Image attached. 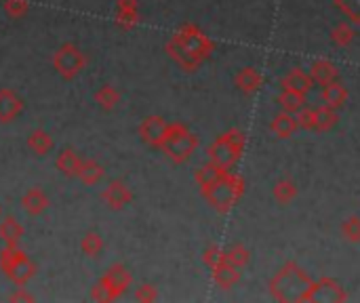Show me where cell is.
<instances>
[{
    "label": "cell",
    "mask_w": 360,
    "mask_h": 303,
    "mask_svg": "<svg viewBox=\"0 0 360 303\" xmlns=\"http://www.w3.org/2000/svg\"><path fill=\"white\" fill-rule=\"evenodd\" d=\"M316 293L318 280H312L295 261H287L270 280V295L283 303L316 301Z\"/></svg>",
    "instance_id": "1"
},
{
    "label": "cell",
    "mask_w": 360,
    "mask_h": 303,
    "mask_svg": "<svg viewBox=\"0 0 360 303\" xmlns=\"http://www.w3.org/2000/svg\"><path fill=\"white\" fill-rule=\"evenodd\" d=\"M244 194V179L238 173L226 171L217 181L207 187H201V196L209 202L211 209L226 215Z\"/></svg>",
    "instance_id": "2"
},
{
    "label": "cell",
    "mask_w": 360,
    "mask_h": 303,
    "mask_svg": "<svg viewBox=\"0 0 360 303\" xmlns=\"http://www.w3.org/2000/svg\"><path fill=\"white\" fill-rule=\"evenodd\" d=\"M246 146V135L240 129H230L224 135H219L217 140L207 148V158L217 164L219 169L232 171L234 164L240 160Z\"/></svg>",
    "instance_id": "3"
},
{
    "label": "cell",
    "mask_w": 360,
    "mask_h": 303,
    "mask_svg": "<svg viewBox=\"0 0 360 303\" xmlns=\"http://www.w3.org/2000/svg\"><path fill=\"white\" fill-rule=\"evenodd\" d=\"M198 148V137L194 135L185 124L181 122H169V133L167 140L160 146L164 156L171 158L175 164H183L190 160V156Z\"/></svg>",
    "instance_id": "4"
},
{
    "label": "cell",
    "mask_w": 360,
    "mask_h": 303,
    "mask_svg": "<svg viewBox=\"0 0 360 303\" xmlns=\"http://www.w3.org/2000/svg\"><path fill=\"white\" fill-rule=\"evenodd\" d=\"M0 269L7 274V278L15 282L17 287L27 285L36 274V263L27 257L19 246L7 244L3 251H0Z\"/></svg>",
    "instance_id": "5"
},
{
    "label": "cell",
    "mask_w": 360,
    "mask_h": 303,
    "mask_svg": "<svg viewBox=\"0 0 360 303\" xmlns=\"http://www.w3.org/2000/svg\"><path fill=\"white\" fill-rule=\"evenodd\" d=\"M171 38L190 55V57H194L201 64H205L211 57V53L215 51L213 40L201 30L198 25H194V23H183Z\"/></svg>",
    "instance_id": "6"
},
{
    "label": "cell",
    "mask_w": 360,
    "mask_h": 303,
    "mask_svg": "<svg viewBox=\"0 0 360 303\" xmlns=\"http://www.w3.org/2000/svg\"><path fill=\"white\" fill-rule=\"evenodd\" d=\"M53 68L60 72L62 78L66 80H72L76 78L82 70H85L87 66V57H85V53H82L76 44L68 42L64 47H60L57 51H55L53 55Z\"/></svg>",
    "instance_id": "7"
},
{
    "label": "cell",
    "mask_w": 360,
    "mask_h": 303,
    "mask_svg": "<svg viewBox=\"0 0 360 303\" xmlns=\"http://www.w3.org/2000/svg\"><path fill=\"white\" fill-rule=\"evenodd\" d=\"M140 137L142 142L152 146V148H158L164 144V140H167V133H169V122L164 120L162 116H148L142 124H140Z\"/></svg>",
    "instance_id": "8"
},
{
    "label": "cell",
    "mask_w": 360,
    "mask_h": 303,
    "mask_svg": "<svg viewBox=\"0 0 360 303\" xmlns=\"http://www.w3.org/2000/svg\"><path fill=\"white\" fill-rule=\"evenodd\" d=\"M101 200L112 209V211H120L125 209L131 200H133V192L127 187L125 181L120 179H114V181H110L103 192H101Z\"/></svg>",
    "instance_id": "9"
},
{
    "label": "cell",
    "mask_w": 360,
    "mask_h": 303,
    "mask_svg": "<svg viewBox=\"0 0 360 303\" xmlns=\"http://www.w3.org/2000/svg\"><path fill=\"white\" fill-rule=\"evenodd\" d=\"M101 280L107 285V289L112 291V295H114V299L116 297H120L129 287H131V282H133V278H131V274L127 272V267L125 265H112L110 267L103 276H101Z\"/></svg>",
    "instance_id": "10"
},
{
    "label": "cell",
    "mask_w": 360,
    "mask_h": 303,
    "mask_svg": "<svg viewBox=\"0 0 360 303\" xmlns=\"http://www.w3.org/2000/svg\"><path fill=\"white\" fill-rule=\"evenodd\" d=\"M312 85H314V80L310 78V74L306 70H301V68H293L281 78L283 89L295 91V93H301V95H308L312 91Z\"/></svg>",
    "instance_id": "11"
},
{
    "label": "cell",
    "mask_w": 360,
    "mask_h": 303,
    "mask_svg": "<svg viewBox=\"0 0 360 303\" xmlns=\"http://www.w3.org/2000/svg\"><path fill=\"white\" fill-rule=\"evenodd\" d=\"M23 109L21 97L13 89H0V122L15 120Z\"/></svg>",
    "instance_id": "12"
},
{
    "label": "cell",
    "mask_w": 360,
    "mask_h": 303,
    "mask_svg": "<svg viewBox=\"0 0 360 303\" xmlns=\"http://www.w3.org/2000/svg\"><path fill=\"white\" fill-rule=\"evenodd\" d=\"M51 200L47 196V192L42 187H30L25 192V194L21 196V207L27 215H32V217H38L42 215L47 209H49Z\"/></svg>",
    "instance_id": "13"
},
{
    "label": "cell",
    "mask_w": 360,
    "mask_h": 303,
    "mask_svg": "<svg viewBox=\"0 0 360 303\" xmlns=\"http://www.w3.org/2000/svg\"><path fill=\"white\" fill-rule=\"evenodd\" d=\"M234 82H236V87H238L244 95H253V93H257L259 87L263 85V76H261L255 68L246 66V68L238 70Z\"/></svg>",
    "instance_id": "14"
},
{
    "label": "cell",
    "mask_w": 360,
    "mask_h": 303,
    "mask_svg": "<svg viewBox=\"0 0 360 303\" xmlns=\"http://www.w3.org/2000/svg\"><path fill=\"white\" fill-rule=\"evenodd\" d=\"M310 78L316 82V85H329V82H335V80H339V70H337V66L335 64H331L329 60H316V62H312V66H310Z\"/></svg>",
    "instance_id": "15"
},
{
    "label": "cell",
    "mask_w": 360,
    "mask_h": 303,
    "mask_svg": "<svg viewBox=\"0 0 360 303\" xmlns=\"http://www.w3.org/2000/svg\"><path fill=\"white\" fill-rule=\"evenodd\" d=\"M211 276H213V282L219 287V289H224V291H230L238 285L240 280V272L238 267H234L232 263H221L217 267L211 269Z\"/></svg>",
    "instance_id": "16"
},
{
    "label": "cell",
    "mask_w": 360,
    "mask_h": 303,
    "mask_svg": "<svg viewBox=\"0 0 360 303\" xmlns=\"http://www.w3.org/2000/svg\"><path fill=\"white\" fill-rule=\"evenodd\" d=\"M348 97H350V93H348V89L342 85L339 80L329 82V85H322L320 99H322V103H326L329 107H333V109L344 107L346 101H348Z\"/></svg>",
    "instance_id": "17"
},
{
    "label": "cell",
    "mask_w": 360,
    "mask_h": 303,
    "mask_svg": "<svg viewBox=\"0 0 360 303\" xmlns=\"http://www.w3.org/2000/svg\"><path fill=\"white\" fill-rule=\"evenodd\" d=\"M80 164H82V158H80L74 150H70V148L62 150L60 156H57V160H55V167H57V171H60L64 177H68V179L78 177Z\"/></svg>",
    "instance_id": "18"
},
{
    "label": "cell",
    "mask_w": 360,
    "mask_h": 303,
    "mask_svg": "<svg viewBox=\"0 0 360 303\" xmlns=\"http://www.w3.org/2000/svg\"><path fill=\"white\" fill-rule=\"evenodd\" d=\"M297 129H299V127H297L295 114H289V112H285V109H283L281 114H276V116L272 118V122H270L272 135L281 137V140H289L291 135H295Z\"/></svg>",
    "instance_id": "19"
},
{
    "label": "cell",
    "mask_w": 360,
    "mask_h": 303,
    "mask_svg": "<svg viewBox=\"0 0 360 303\" xmlns=\"http://www.w3.org/2000/svg\"><path fill=\"white\" fill-rule=\"evenodd\" d=\"M337 122H339L337 109L329 107L326 103H320V105L314 107V131H318V133L331 131Z\"/></svg>",
    "instance_id": "20"
},
{
    "label": "cell",
    "mask_w": 360,
    "mask_h": 303,
    "mask_svg": "<svg viewBox=\"0 0 360 303\" xmlns=\"http://www.w3.org/2000/svg\"><path fill=\"white\" fill-rule=\"evenodd\" d=\"M164 49H167V53H169V57L181 68V70H185V72H196L203 64L201 62H196L194 57H190V55L173 40V38H169V42L164 44Z\"/></svg>",
    "instance_id": "21"
},
{
    "label": "cell",
    "mask_w": 360,
    "mask_h": 303,
    "mask_svg": "<svg viewBox=\"0 0 360 303\" xmlns=\"http://www.w3.org/2000/svg\"><path fill=\"white\" fill-rule=\"evenodd\" d=\"M25 234V228L17 222L15 217H5L3 222H0V238L5 240V244H11V246H17L19 240L23 238Z\"/></svg>",
    "instance_id": "22"
},
{
    "label": "cell",
    "mask_w": 360,
    "mask_h": 303,
    "mask_svg": "<svg viewBox=\"0 0 360 303\" xmlns=\"http://www.w3.org/2000/svg\"><path fill=\"white\" fill-rule=\"evenodd\" d=\"M27 148L36 156H47L53 150V137L44 129H34L27 135Z\"/></svg>",
    "instance_id": "23"
},
{
    "label": "cell",
    "mask_w": 360,
    "mask_h": 303,
    "mask_svg": "<svg viewBox=\"0 0 360 303\" xmlns=\"http://www.w3.org/2000/svg\"><path fill=\"white\" fill-rule=\"evenodd\" d=\"M103 177V167L93 160V158H87V160H82L80 164V171H78V179L85 183V185H97Z\"/></svg>",
    "instance_id": "24"
},
{
    "label": "cell",
    "mask_w": 360,
    "mask_h": 303,
    "mask_svg": "<svg viewBox=\"0 0 360 303\" xmlns=\"http://www.w3.org/2000/svg\"><path fill=\"white\" fill-rule=\"evenodd\" d=\"M95 103L105 109V112H112V109L120 103V93L112 85H103L101 89L95 91Z\"/></svg>",
    "instance_id": "25"
},
{
    "label": "cell",
    "mask_w": 360,
    "mask_h": 303,
    "mask_svg": "<svg viewBox=\"0 0 360 303\" xmlns=\"http://www.w3.org/2000/svg\"><path fill=\"white\" fill-rule=\"evenodd\" d=\"M354 27H352V23L346 19V21H339L337 25H333V30H331V40H333V44L335 47H339V49H346V47H350L352 42H354Z\"/></svg>",
    "instance_id": "26"
},
{
    "label": "cell",
    "mask_w": 360,
    "mask_h": 303,
    "mask_svg": "<svg viewBox=\"0 0 360 303\" xmlns=\"http://www.w3.org/2000/svg\"><path fill=\"white\" fill-rule=\"evenodd\" d=\"M295 196H297V185H295V181L291 177H283V179L276 181V185H274V198L279 200L281 205L293 202Z\"/></svg>",
    "instance_id": "27"
},
{
    "label": "cell",
    "mask_w": 360,
    "mask_h": 303,
    "mask_svg": "<svg viewBox=\"0 0 360 303\" xmlns=\"http://www.w3.org/2000/svg\"><path fill=\"white\" fill-rule=\"evenodd\" d=\"M224 173H226L224 169H219L217 164H213V162L209 160L207 164H203V167L196 169V173H194V181L198 183V187H207V185H211L213 181H217Z\"/></svg>",
    "instance_id": "28"
},
{
    "label": "cell",
    "mask_w": 360,
    "mask_h": 303,
    "mask_svg": "<svg viewBox=\"0 0 360 303\" xmlns=\"http://www.w3.org/2000/svg\"><path fill=\"white\" fill-rule=\"evenodd\" d=\"M320 293H326L331 301H348V293L339 287L337 280L329 278V276L318 278V293H316V299H318Z\"/></svg>",
    "instance_id": "29"
},
{
    "label": "cell",
    "mask_w": 360,
    "mask_h": 303,
    "mask_svg": "<svg viewBox=\"0 0 360 303\" xmlns=\"http://www.w3.org/2000/svg\"><path fill=\"white\" fill-rule=\"evenodd\" d=\"M279 103H281V107L285 109V112H289V114H297L299 109H301L303 105H306V95L283 89V93L279 95Z\"/></svg>",
    "instance_id": "30"
},
{
    "label": "cell",
    "mask_w": 360,
    "mask_h": 303,
    "mask_svg": "<svg viewBox=\"0 0 360 303\" xmlns=\"http://www.w3.org/2000/svg\"><path fill=\"white\" fill-rule=\"evenodd\" d=\"M80 249L87 257H99V253L103 251V238L97 232H87L80 240Z\"/></svg>",
    "instance_id": "31"
},
{
    "label": "cell",
    "mask_w": 360,
    "mask_h": 303,
    "mask_svg": "<svg viewBox=\"0 0 360 303\" xmlns=\"http://www.w3.org/2000/svg\"><path fill=\"white\" fill-rule=\"evenodd\" d=\"M226 259H228V263H232L234 267L240 269V267L248 265V261H251V251H248L244 244L236 242L226 251Z\"/></svg>",
    "instance_id": "32"
},
{
    "label": "cell",
    "mask_w": 360,
    "mask_h": 303,
    "mask_svg": "<svg viewBox=\"0 0 360 303\" xmlns=\"http://www.w3.org/2000/svg\"><path fill=\"white\" fill-rule=\"evenodd\" d=\"M333 5L352 25H360V0H333Z\"/></svg>",
    "instance_id": "33"
},
{
    "label": "cell",
    "mask_w": 360,
    "mask_h": 303,
    "mask_svg": "<svg viewBox=\"0 0 360 303\" xmlns=\"http://www.w3.org/2000/svg\"><path fill=\"white\" fill-rule=\"evenodd\" d=\"M226 261H228L226 259V251L221 249V246H217V244H209L205 249V253H203V263L209 269H213V267H217L221 263H226Z\"/></svg>",
    "instance_id": "34"
},
{
    "label": "cell",
    "mask_w": 360,
    "mask_h": 303,
    "mask_svg": "<svg viewBox=\"0 0 360 303\" xmlns=\"http://www.w3.org/2000/svg\"><path fill=\"white\" fill-rule=\"evenodd\" d=\"M342 236L348 242H360V217L358 215H350L344 219L342 224Z\"/></svg>",
    "instance_id": "35"
},
{
    "label": "cell",
    "mask_w": 360,
    "mask_h": 303,
    "mask_svg": "<svg viewBox=\"0 0 360 303\" xmlns=\"http://www.w3.org/2000/svg\"><path fill=\"white\" fill-rule=\"evenodd\" d=\"M3 7H5V13L9 17L19 19L27 13V9H30V3H27V0H5Z\"/></svg>",
    "instance_id": "36"
},
{
    "label": "cell",
    "mask_w": 360,
    "mask_h": 303,
    "mask_svg": "<svg viewBox=\"0 0 360 303\" xmlns=\"http://www.w3.org/2000/svg\"><path fill=\"white\" fill-rule=\"evenodd\" d=\"M295 120H297V127H299V129H303V131H314V109L303 105V107L299 109V112L295 114Z\"/></svg>",
    "instance_id": "37"
},
{
    "label": "cell",
    "mask_w": 360,
    "mask_h": 303,
    "mask_svg": "<svg viewBox=\"0 0 360 303\" xmlns=\"http://www.w3.org/2000/svg\"><path fill=\"white\" fill-rule=\"evenodd\" d=\"M140 21V15H137V9L135 11H118L116 13V25L123 27V30H133Z\"/></svg>",
    "instance_id": "38"
},
{
    "label": "cell",
    "mask_w": 360,
    "mask_h": 303,
    "mask_svg": "<svg viewBox=\"0 0 360 303\" xmlns=\"http://www.w3.org/2000/svg\"><path fill=\"white\" fill-rule=\"evenodd\" d=\"M135 299L142 301V303H152V301L158 299V291H156L154 285H148V282H146V285H142V287L135 289Z\"/></svg>",
    "instance_id": "39"
},
{
    "label": "cell",
    "mask_w": 360,
    "mask_h": 303,
    "mask_svg": "<svg viewBox=\"0 0 360 303\" xmlns=\"http://www.w3.org/2000/svg\"><path fill=\"white\" fill-rule=\"evenodd\" d=\"M91 299L93 301H114L112 291L107 289V285L103 280H99L93 289H91Z\"/></svg>",
    "instance_id": "40"
},
{
    "label": "cell",
    "mask_w": 360,
    "mask_h": 303,
    "mask_svg": "<svg viewBox=\"0 0 360 303\" xmlns=\"http://www.w3.org/2000/svg\"><path fill=\"white\" fill-rule=\"evenodd\" d=\"M118 11H135L137 9V0H116Z\"/></svg>",
    "instance_id": "41"
},
{
    "label": "cell",
    "mask_w": 360,
    "mask_h": 303,
    "mask_svg": "<svg viewBox=\"0 0 360 303\" xmlns=\"http://www.w3.org/2000/svg\"><path fill=\"white\" fill-rule=\"evenodd\" d=\"M23 291H25V289H23V287H19V289H17V293H13L9 299H11V301H34V297H32V295H25Z\"/></svg>",
    "instance_id": "42"
},
{
    "label": "cell",
    "mask_w": 360,
    "mask_h": 303,
    "mask_svg": "<svg viewBox=\"0 0 360 303\" xmlns=\"http://www.w3.org/2000/svg\"><path fill=\"white\" fill-rule=\"evenodd\" d=\"M0 215H3V207H0Z\"/></svg>",
    "instance_id": "43"
}]
</instances>
